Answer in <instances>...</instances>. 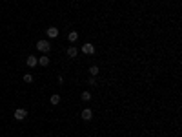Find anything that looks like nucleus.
Returning <instances> with one entry per match:
<instances>
[{
  "label": "nucleus",
  "mask_w": 182,
  "mask_h": 137,
  "mask_svg": "<svg viewBox=\"0 0 182 137\" xmlns=\"http://www.w3.org/2000/svg\"><path fill=\"white\" fill-rule=\"evenodd\" d=\"M37 50L46 53V51H49V50H51V44L47 42V40H38V42H37Z\"/></svg>",
  "instance_id": "obj_1"
},
{
  "label": "nucleus",
  "mask_w": 182,
  "mask_h": 137,
  "mask_svg": "<svg viewBox=\"0 0 182 137\" xmlns=\"http://www.w3.org/2000/svg\"><path fill=\"white\" fill-rule=\"evenodd\" d=\"M26 115H27V112H26L24 108H18V110H15V119H18V121H22V119H26Z\"/></svg>",
  "instance_id": "obj_2"
},
{
  "label": "nucleus",
  "mask_w": 182,
  "mask_h": 137,
  "mask_svg": "<svg viewBox=\"0 0 182 137\" xmlns=\"http://www.w3.org/2000/svg\"><path fill=\"white\" fill-rule=\"evenodd\" d=\"M82 51H84V53H88V55H93V53H95L93 44H84V46H82Z\"/></svg>",
  "instance_id": "obj_3"
},
{
  "label": "nucleus",
  "mask_w": 182,
  "mask_h": 137,
  "mask_svg": "<svg viewBox=\"0 0 182 137\" xmlns=\"http://www.w3.org/2000/svg\"><path fill=\"white\" fill-rule=\"evenodd\" d=\"M80 115H82V119H84V121H89V119H91V117H93V112H91V110H89V108H86V110H84V112H82V113H80Z\"/></svg>",
  "instance_id": "obj_4"
},
{
  "label": "nucleus",
  "mask_w": 182,
  "mask_h": 137,
  "mask_svg": "<svg viewBox=\"0 0 182 137\" xmlns=\"http://www.w3.org/2000/svg\"><path fill=\"white\" fill-rule=\"evenodd\" d=\"M37 64H38V59H37V57H33V55H29L27 57V66H29V68H35Z\"/></svg>",
  "instance_id": "obj_5"
},
{
  "label": "nucleus",
  "mask_w": 182,
  "mask_h": 137,
  "mask_svg": "<svg viewBox=\"0 0 182 137\" xmlns=\"http://www.w3.org/2000/svg\"><path fill=\"white\" fill-rule=\"evenodd\" d=\"M47 37H49V38H57L58 37V29L57 28H49V29H47Z\"/></svg>",
  "instance_id": "obj_6"
},
{
  "label": "nucleus",
  "mask_w": 182,
  "mask_h": 137,
  "mask_svg": "<svg viewBox=\"0 0 182 137\" xmlns=\"http://www.w3.org/2000/svg\"><path fill=\"white\" fill-rule=\"evenodd\" d=\"M38 62H40V66H47V64H49V57L42 55V57H40V60H38Z\"/></svg>",
  "instance_id": "obj_7"
},
{
  "label": "nucleus",
  "mask_w": 182,
  "mask_h": 137,
  "mask_svg": "<svg viewBox=\"0 0 182 137\" xmlns=\"http://www.w3.org/2000/svg\"><path fill=\"white\" fill-rule=\"evenodd\" d=\"M89 73H91V77H97V75H98V66H91Z\"/></svg>",
  "instance_id": "obj_8"
},
{
  "label": "nucleus",
  "mask_w": 182,
  "mask_h": 137,
  "mask_svg": "<svg viewBox=\"0 0 182 137\" xmlns=\"http://www.w3.org/2000/svg\"><path fill=\"white\" fill-rule=\"evenodd\" d=\"M77 53H79V50H77V48H69V50H67V55L71 57V59H73V57H77Z\"/></svg>",
  "instance_id": "obj_9"
},
{
  "label": "nucleus",
  "mask_w": 182,
  "mask_h": 137,
  "mask_svg": "<svg viewBox=\"0 0 182 137\" xmlns=\"http://www.w3.org/2000/svg\"><path fill=\"white\" fill-rule=\"evenodd\" d=\"M77 38H79V33H77V31H71V33H69V42H75Z\"/></svg>",
  "instance_id": "obj_10"
},
{
  "label": "nucleus",
  "mask_w": 182,
  "mask_h": 137,
  "mask_svg": "<svg viewBox=\"0 0 182 137\" xmlns=\"http://www.w3.org/2000/svg\"><path fill=\"white\" fill-rule=\"evenodd\" d=\"M49 101H51V104H58V103H60V97H58V95H51Z\"/></svg>",
  "instance_id": "obj_11"
},
{
  "label": "nucleus",
  "mask_w": 182,
  "mask_h": 137,
  "mask_svg": "<svg viewBox=\"0 0 182 137\" xmlns=\"http://www.w3.org/2000/svg\"><path fill=\"white\" fill-rule=\"evenodd\" d=\"M82 101H91V93H89V91H84V93H82Z\"/></svg>",
  "instance_id": "obj_12"
},
{
  "label": "nucleus",
  "mask_w": 182,
  "mask_h": 137,
  "mask_svg": "<svg viewBox=\"0 0 182 137\" xmlns=\"http://www.w3.org/2000/svg\"><path fill=\"white\" fill-rule=\"evenodd\" d=\"M24 81H26V82H33V75L26 73V75H24Z\"/></svg>",
  "instance_id": "obj_13"
}]
</instances>
